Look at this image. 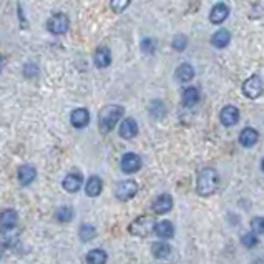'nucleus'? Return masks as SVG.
<instances>
[{"label":"nucleus","instance_id":"7","mask_svg":"<svg viewBox=\"0 0 264 264\" xmlns=\"http://www.w3.org/2000/svg\"><path fill=\"white\" fill-rule=\"evenodd\" d=\"M120 166L123 173H136V171L141 168V158L136 153H131V151L130 153H125L122 156Z\"/></svg>","mask_w":264,"mask_h":264},{"label":"nucleus","instance_id":"26","mask_svg":"<svg viewBox=\"0 0 264 264\" xmlns=\"http://www.w3.org/2000/svg\"><path fill=\"white\" fill-rule=\"evenodd\" d=\"M74 216H75V211L71 206H62V208H58L55 213V218L58 223H70L74 220Z\"/></svg>","mask_w":264,"mask_h":264},{"label":"nucleus","instance_id":"25","mask_svg":"<svg viewBox=\"0 0 264 264\" xmlns=\"http://www.w3.org/2000/svg\"><path fill=\"white\" fill-rule=\"evenodd\" d=\"M108 256L103 249H91L87 254V264H107Z\"/></svg>","mask_w":264,"mask_h":264},{"label":"nucleus","instance_id":"10","mask_svg":"<svg viewBox=\"0 0 264 264\" xmlns=\"http://www.w3.org/2000/svg\"><path fill=\"white\" fill-rule=\"evenodd\" d=\"M220 120L224 127H233L237 122H239V110L233 105H228V107H224L220 113Z\"/></svg>","mask_w":264,"mask_h":264},{"label":"nucleus","instance_id":"35","mask_svg":"<svg viewBox=\"0 0 264 264\" xmlns=\"http://www.w3.org/2000/svg\"><path fill=\"white\" fill-rule=\"evenodd\" d=\"M0 68H2V57H0Z\"/></svg>","mask_w":264,"mask_h":264},{"label":"nucleus","instance_id":"34","mask_svg":"<svg viewBox=\"0 0 264 264\" xmlns=\"http://www.w3.org/2000/svg\"><path fill=\"white\" fill-rule=\"evenodd\" d=\"M261 168H262V171H264V160L261 161Z\"/></svg>","mask_w":264,"mask_h":264},{"label":"nucleus","instance_id":"9","mask_svg":"<svg viewBox=\"0 0 264 264\" xmlns=\"http://www.w3.org/2000/svg\"><path fill=\"white\" fill-rule=\"evenodd\" d=\"M0 237H2V244L5 248H14L18 243V237H20V229L18 226L14 228H0Z\"/></svg>","mask_w":264,"mask_h":264},{"label":"nucleus","instance_id":"1","mask_svg":"<svg viewBox=\"0 0 264 264\" xmlns=\"http://www.w3.org/2000/svg\"><path fill=\"white\" fill-rule=\"evenodd\" d=\"M123 113L125 110L120 105H107V107H103L100 113H98V127H100L102 133H110L115 128V125L120 122Z\"/></svg>","mask_w":264,"mask_h":264},{"label":"nucleus","instance_id":"24","mask_svg":"<svg viewBox=\"0 0 264 264\" xmlns=\"http://www.w3.org/2000/svg\"><path fill=\"white\" fill-rule=\"evenodd\" d=\"M200 100V91L196 87H188L183 91V105L184 107H195Z\"/></svg>","mask_w":264,"mask_h":264},{"label":"nucleus","instance_id":"27","mask_svg":"<svg viewBox=\"0 0 264 264\" xmlns=\"http://www.w3.org/2000/svg\"><path fill=\"white\" fill-rule=\"evenodd\" d=\"M78 236H80V239L83 243H88L91 239H95L97 229H95V226H91V224H82L80 231H78Z\"/></svg>","mask_w":264,"mask_h":264},{"label":"nucleus","instance_id":"30","mask_svg":"<svg viewBox=\"0 0 264 264\" xmlns=\"http://www.w3.org/2000/svg\"><path fill=\"white\" fill-rule=\"evenodd\" d=\"M251 231L254 234H264V216H257L251 220Z\"/></svg>","mask_w":264,"mask_h":264},{"label":"nucleus","instance_id":"21","mask_svg":"<svg viewBox=\"0 0 264 264\" xmlns=\"http://www.w3.org/2000/svg\"><path fill=\"white\" fill-rule=\"evenodd\" d=\"M229 42H231V34L226 29L218 30L216 34L211 37V43H213V47L216 49H224Z\"/></svg>","mask_w":264,"mask_h":264},{"label":"nucleus","instance_id":"33","mask_svg":"<svg viewBox=\"0 0 264 264\" xmlns=\"http://www.w3.org/2000/svg\"><path fill=\"white\" fill-rule=\"evenodd\" d=\"M186 45H188V38L184 37V35H176L173 38V49L178 50V52H183L184 49H186Z\"/></svg>","mask_w":264,"mask_h":264},{"label":"nucleus","instance_id":"13","mask_svg":"<svg viewBox=\"0 0 264 264\" xmlns=\"http://www.w3.org/2000/svg\"><path fill=\"white\" fill-rule=\"evenodd\" d=\"M228 15H229V7L226 4H223V2H220V4H216L213 9H211V12H209V20H211V23H223L224 20H226L228 18Z\"/></svg>","mask_w":264,"mask_h":264},{"label":"nucleus","instance_id":"2","mask_svg":"<svg viewBox=\"0 0 264 264\" xmlns=\"http://www.w3.org/2000/svg\"><path fill=\"white\" fill-rule=\"evenodd\" d=\"M218 186H220V176H218L214 168H203L198 175L196 181V191L201 196H211L216 193Z\"/></svg>","mask_w":264,"mask_h":264},{"label":"nucleus","instance_id":"15","mask_svg":"<svg viewBox=\"0 0 264 264\" xmlns=\"http://www.w3.org/2000/svg\"><path fill=\"white\" fill-rule=\"evenodd\" d=\"M153 233L158 237H161V239H170V237L175 236V226L171 221H160V223L155 224Z\"/></svg>","mask_w":264,"mask_h":264},{"label":"nucleus","instance_id":"14","mask_svg":"<svg viewBox=\"0 0 264 264\" xmlns=\"http://www.w3.org/2000/svg\"><path fill=\"white\" fill-rule=\"evenodd\" d=\"M90 122V113H88V110H85V108H77L71 111V115H70V123L74 125L75 128H85L88 125Z\"/></svg>","mask_w":264,"mask_h":264},{"label":"nucleus","instance_id":"11","mask_svg":"<svg viewBox=\"0 0 264 264\" xmlns=\"http://www.w3.org/2000/svg\"><path fill=\"white\" fill-rule=\"evenodd\" d=\"M82 184H83V176L82 173H78V171L68 173L63 180V188L65 191H68V193H77V191L82 188Z\"/></svg>","mask_w":264,"mask_h":264},{"label":"nucleus","instance_id":"22","mask_svg":"<svg viewBox=\"0 0 264 264\" xmlns=\"http://www.w3.org/2000/svg\"><path fill=\"white\" fill-rule=\"evenodd\" d=\"M151 253H153L156 259H166L171 254V246L166 241H156L153 246H151Z\"/></svg>","mask_w":264,"mask_h":264},{"label":"nucleus","instance_id":"19","mask_svg":"<svg viewBox=\"0 0 264 264\" xmlns=\"http://www.w3.org/2000/svg\"><path fill=\"white\" fill-rule=\"evenodd\" d=\"M18 223V214L15 209H4L0 213V228H14Z\"/></svg>","mask_w":264,"mask_h":264},{"label":"nucleus","instance_id":"20","mask_svg":"<svg viewBox=\"0 0 264 264\" xmlns=\"http://www.w3.org/2000/svg\"><path fill=\"white\" fill-rule=\"evenodd\" d=\"M102 189H103V181H102V178H98V176H91V178H88L87 186H85V193H87V196H90V198L100 196Z\"/></svg>","mask_w":264,"mask_h":264},{"label":"nucleus","instance_id":"17","mask_svg":"<svg viewBox=\"0 0 264 264\" xmlns=\"http://www.w3.org/2000/svg\"><path fill=\"white\" fill-rule=\"evenodd\" d=\"M37 176V171L32 164H22L18 168V181H20L22 186H29V184L35 180Z\"/></svg>","mask_w":264,"mask_h":264},{"label":"nucleus","instance_id":"4","mask_svg":"<svg viewBox=\"0 0 264 264\" xmlns=\"http://www.w3.org/2000/svg\"><path fill=\"white\" fill-rule=\"evenodd\" d=\"M136 193H138V183L133 180H123L115 188V196L120 201H128L131 198H135Z\"/></svg>","mask_w":264,"mask_h":264},{"label":"nucleus","instance_id":"6","mask_svg":"<svg viewBox=\"0 0 264 264\" xmlns=\"http://www.w3.org/2000/svg\"><path fill=\"white\" fill-rule=\"evenodd\" d=\"M262 82L257 75L249 77L246 82L243 83V93L244 97H248L249 100H256L257 97L262 95Z\"/></svg>","mask_w":264,"mask_h":264},{"label":"nucleus","instance_id":"28","mask_svg":"<svg viewBox=\"0 0 264 264\" xmlns=\"http://www.w3.org/2000/svg\"><path fill=\"white\" fill-rule=\"evenodd\" d=\"M164 111H166V107H164V103L161 100H153V102L150 103V113H151V116L161 118L164 115Z\"/></svg>","mask_w":264,"mask_h":264},{"label":"nucleus","instance_id":"16","mask_svg":"<svg viewBox=\"0 0 264 264\" xmlns=\"http://www.w3.org/2000/svg\"><path fill=\"white\" fill-rule=\"evenodd\" d=\"M257 140H259V133L254 130V128H244L241 133H239V143L243 145L244 148H251L254 147V145L257 143Z\"/></svg>","mask_w":264,"mask_h":264},{"label":"nucleus","instance_id":"18","mask_svg":"<svg viewBox=\"0 0 264 264\" xmlns=\"http://www.w3.org/2000/svg\"><path fill=\"white\" fill-rule=\"evenodd\" d=\"M93 62L98 68H107L111 63V52L107 47H100L97 49L95 55H93Z\"/></svg>","mask_w":264,"mask_h":264},{"label":"nucleus","instance_id":"29","mask_svg":"<svg viewBox=\"0 0 264 264\" xmlns=\"http://www.w3.org/2000/svg\"><path fill=\"white\" fill-rule=\"evenodd\" d=\"M131 4V0H110V7L115 14H122L128 9V5Z\"/></svg>","mask_w":264,"mask_h":264},{"label":"nucleus","instance_id":"8","mask_svg":"<svg viewBox=\"0 0 264 264\" xmlns=\"http://www.w3.org/2000/svg\"><path fill=\"white\" fill-rule=\"evenodd\" d=\"M173 208V198L170 195H160L151 204V209H153L155 214H166Z\"/></svg>","mask_w":264,"mask_h":264},{"label":"nucleus","instance_id":"32","mask_svg":"<svg viewBox=\"0 0 264 264\" xmlns=\"http://www.w3.org/2000/svg\"><path fill=\"white\" fill-rule=\"evenodd\" d=\"M241 243H243V246H246V248H254L256 244H257V236L251 231V233H246L243 237H241Z\"/></svg>","mask_w":264,"mask_h":264},{"label":"nucleus","instance_id":"31","mask_svg":"<svg viewBox=\"0 0 264 264\" xmlns=\"http://www.w3.org/2000/svg\"><path fill=\"white\" fill-rule=\"evenodd\" d=\"M141 50L145 52V54H155V50H156V42L153 40V38H150V37H147V38H143L141 40Z\"/></svg>","mask_w":264,"mask_h":264},{"label":"nucleus","instance_id":"3","mask_svg":"<svg viewBox=\"0 0 264 264\" xmlns=\"http://www.w3.org/2000/svg\"><path fill=\"white\" fill-rule=\"evenodd\" d=\"M155 218L150 216V214H145V216H138L136 220H133L130 223L128 226V233L133 234V236H138V237H147L153 233L155 229Z\"/></svg>","mask_w":264,"mask_h":264},{"label":"nucleus","instance_id":"12","mask_svg":"<svg viewBox=\"0 0 264 264\" xmlns=\"http://www.w3.org/2000/svg\"><path fill=\"white\" fill-rule=\"evenodd\" d=\"M118 133H120V136L125 138V140H131V138H135L138 135V123L133 118H125L120 125V128H118Z\"/></svg>","mask_w":264,"mask_h":264},{"label":"nucleus","instance_id":"5","mask_svg":"<svg viewBox=\"0 0 264 264\" xmlns=\"http://www.w3.org/2000/svg\"><path fill=\"white\" fill-rule=\"evenodd\" d=\"M47 29L52 32L54 35H63L67 34L70 29V20L65 14H55L50 17V20L47 23Z\"/></svg>","mask_w":264,"mask_h":264},{"label":"nucleus","instance_id":"23","mask_svg":"<svg viewBox=\"0 0 264 264\" xmlns=\"http://www.w3.org/2000/svg\"><path fill=\"white\" fill-rule=\"evenodd\" d=\"M176 80L178 82H181V83H186V82H189L191 78L195 77V68L191 67L189 63H181L180 67L176 68Z\"/></svg>","mask_w":264,"mask_h":264}]
</instances>
